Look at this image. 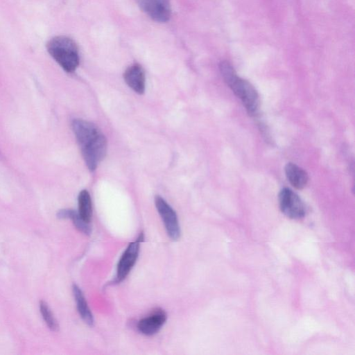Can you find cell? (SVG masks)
Instances as JSON below:
<instances>
[{
    "instance_id": "1",
    "label": "cell",
    "mask_w": 355,
    "mask_h": 355,
    "mask_svg": "<svg viewBox=\"0 0 355 355\" xmlns=\"http://www.w3.org/2000/svg\"><path fill=\"white\" fill-rule=\"evenodd\" d=\"M71 125L85 164L93 171L105 156L106 138L94 123L85 120L74 119Z\"/></svg>"
},
{
    "instance_id": "2",
    "label": "cell",
    "mask_w": 355,
    "mask_h": 355,
    "mask_svg": "<svg viewBox=\"0 0 355 355\" xmlns=\"http://www.w3.org/2000/svg\"><path fill=\"white\" fill-rule=\"evenodd\" d=\"M223 78L234 94L241 99L247 112L255 115L259 108V97L250 83L239 77L230 63L223 61L219 64Z\"/></svg>"
},
{
    "instance_id": "3",
    "label": "cell",
    "mask_w": 355,
    "mask_h": 355,
    "mask_svg": "<svg viewBox=\"0 0 355 355\" xmlns=\"http://www.w3.org/2000/svg\"><path fill=\"white\" fill-rule=\"evenodd\" d=\"M47 50L53 59L67 72L71 73L79 64L76 44L66 36H57L47 43Z\"/></svg>"
},
{
    "instance_id": "4",
    "label": "cell",
    "mask_w": 355,
    "mask_h": 355,
    "mask_svg": "<svg viewBox=\"0 0 355 355\" xmlns=\"http://www.w3.org/2000/svg\"><path fill=\"white\" fill-rule=\"evenodd\" d=\"M279 203L282 212L292 219H300L306 214V207L301 198L288 188L279 193Z\"/></svg>"
},
{
    "instance_id": "5",
    "label": "cell",
    "mask_w": 355,
    "mask_h": 355,
    "mask_svg": "<svg viewBox=\"0 0 355 355\" xmlns=\"http://www.w3.org/2000/svg\"><path fill=\"white\" fill-rule=\"evenodd\" d=\"M155 204L164 224L168 236L173 241L178 240L181 235V230L175 211L159 196H155Z\"/></svg>"
},
{
    "instance_id": "6",
    "label": "cell",
    "mask_w": 355,
    "mask_h": 355,
    "mask_svg": "<svg viewBox=\"0 0 355 355\" xmlns=\"http://www.w3.org/2000/svg\"><path fill=\"white\" fill-rule=\"evenodd\" d=\"M140 8L157 22L167 21L171 15L169 0H135Z\"/></svg>"
},
{
    "instance_id": "7",
    "label": "cell",
    "mask_w": 355,
    "mask_h": 355,
    "mask_svg": "<svg viewBox=\"0 0 355 355\" xmlns=\"http://www.w3.org/2000/svg\"><path fill=\"white\" fill-rule=\"evenodd\" d=\"M140 242L136 240L129 243L121 255L116 268V275L114 282L119 283L129 275L135 266L139 251Z\"/></svg>"
},
{
    "instance_id": "8",
    "label": "cell",
    "mask_w": 355,
    "mask_h": 355,
    "mask_svg": "<svg viewBox=\"0 0 355 355\" xmlns=\"http://www.w3.org/2000/svg\"><path fill=\"white\" fill-rule=\"evenodd\" d=\"M166 312L157 308L150 314L139 320L137 329L140 333L146 336H153L157 333L166 321Z\"/></svg>"
},
{
    "instance_id": "9",
    "label": "cell",
    "mask_w": 355,
    "mask_h": 355,
    "mask_svg": "<svg viewBox=\"0 0 355 355\" xmlns=\"http://www.w3.org/2000/svg\"><path fill=\"white\" fill-rule=\"evenodd\" d=\"M123 78L127 85L138 94H143L145 90V74L142 67L134 64L126 69Z\"/></svg>"
},
{
    "instance_id": "10",
    "label": "cell",
    "mask_w": 355,
    "mask_h": 355,
    "mask_svg": "<svg viewBox=\"0 0 355 355\" xmlns=\"http://www.w3.org/2000/svg\"><path fill=\"white\" fill-rule=\"evenodd\" d=\"M285 173L293 187L301 189L307 184L309 177L306 172L295 164L288 163L285 166Z\"/></svg>"
},
{
    "instance_id": "11",
    "label": "cell",
    "mask_w": 355,
    "mask_h": 355,
    "mask_svg": "<svg viewBox=\"0 0 355 355\" xmlns=\"http://www.w3.org/2000/svg\"><path fill=\"white\" fill-rule=\"evenodd\" d=\"M72 290L80 317L86 324L92 327L94 322V317L81 289L76 284H73Z\"/></svg>"
},
{
    "instance_id": "12",
    "label": "cell",
    "mask_w": 355,
    "mask_h": 355,
    "mask_svg": "<svg viewBox=\"0 0 355 355\" xmlns=\"http://www.w3.org/2000/svg\"><path fill=\"white\" fill-rule=\"evenodd\" d=\"M57 216L59 218H69L72 220L75 227L81 232L86 235H89L92 232L89 223L84 221L78 212L74 210L64 209L60 210Z\"/></svg>"
},
{
    "instance_id": "13",
    "label": "cell",
    "mask_w": 355,
    "mask_h": 355,
    "mask_svg": "<svg viewBox=\"0 0 355 355\" xmlns=\"http://www.w3.org/2000/svg\"><path fill=\"white\" fill-rule=\"evenodd\" d=\"M78 214L86 223H89L92 216V200L87 190H82L78 197Z\"/></svg>"
},
{
    "instance_id": "14",
    "label": "cell",
    "mask_w": 355,
    "mask_h": 355,
    "mask_svg": "<svg viewBox=\"0 0 355 355\" xmlns=\"http://www.w3.org/2000/svg\"><path fill=\"white\" fill-rule=\"evenodd\" d=\"M40 309L42 318L48 327L53 331H58L59 329L58 322L45 301H40Z\"/></svg>"
}]
</instances>
